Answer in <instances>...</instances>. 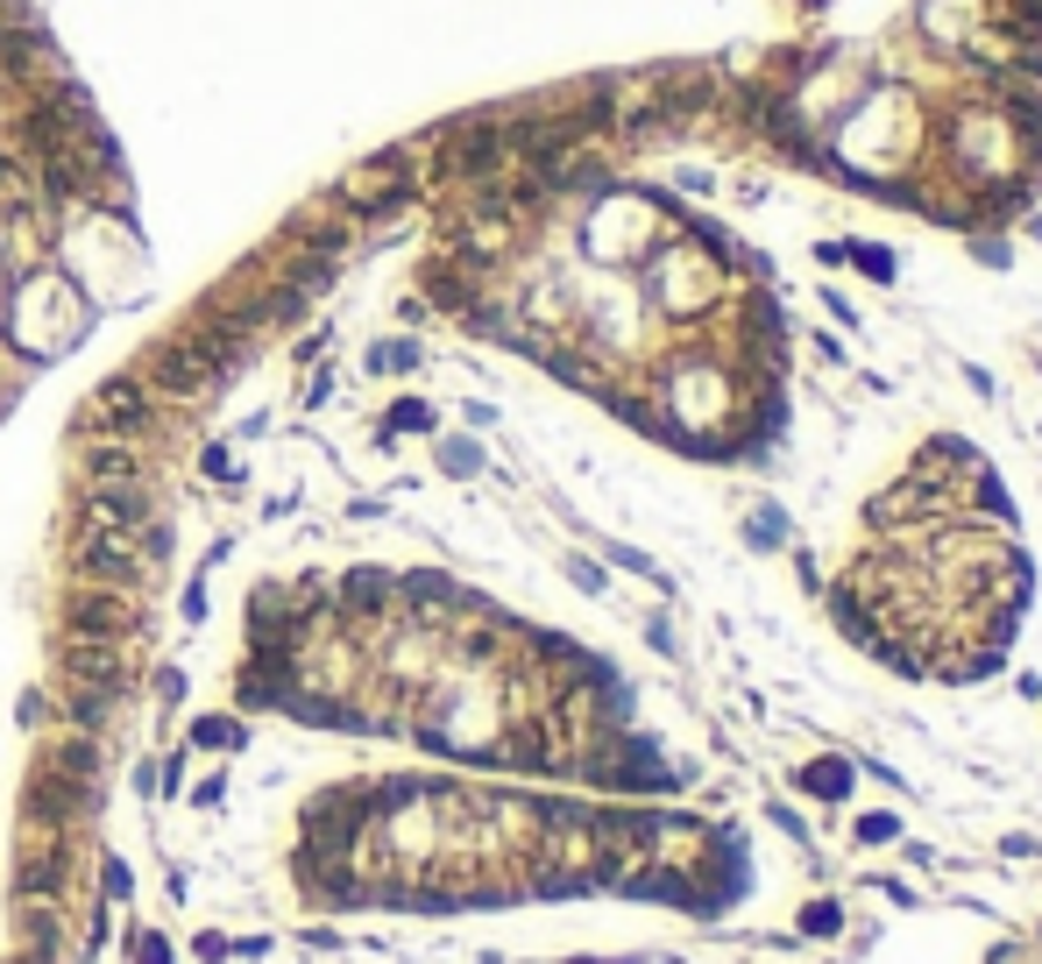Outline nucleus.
<instances>
[{
    "label": "nucleus",
    "mask_w": 1042,
    "mask_h": 964,
    "mask_svg": "<svg viewBox=\"0 0 1042 964\" xmlns=\"http://www.w3.org/2000/svg\"><path fill=\"white\" fill-rule=\"evenodd\" d=\"M220 794H228L220 780H199V788H192V808H220Z\"/></svg>",
    "instance_id": "10"
},
{
    "label": "nucleus",
    "mask_w": 1042,
    "mask_h": 964,
    "mask_svg": "<svg viewBox=\"0 0 1042 964\" xmlns=\"http://www.w3.org/2000/svg\"><path fill=\"white\" fill-rule=\"evenodd\" d=\"M234 957V937H220V929H206L199 937V964H228Z\"/></svg>",
    "instance_id": "7"
},
{
    "label": "nucleus",
    "mask_w": 1042,
    "mask_h": 964,
    "mask_svg": "<svg viewBox=\"0 0 1042 964\" xmlns=\"http://www.w3.org/2000/svg\"><path fill=\"white\" fill-rule=\"evenodd\" d=\"M93 418H107V426H121V433L149 426V383L142 376H107L100 398H93Z\"/></svg>",
    "instance_id": "2"
},
{
    "label": "nucleus",
    "mask_w": 1042,
    "mask_h": 964,
    "mask_svg": "<svg viewBox=\"0 0 1042 964\" xmlns=\"http://www.w3.org/2000/svg\"><path fill=\"white\" fill-rule=\"evenodd\" d=\"M866 525L872 547L837 596L844 624L908 674H986L1015 639L1021 553L978 455L936 440Z\"/></svg>",
    "instance_id": "1"
},
{
    "label": "nucleus",
    "mask_w": 1042,
    "mask_h": 964,
    "mask_svg": "<svg viewBox=\"0 0 1042 964\" xmlns=\"http://www.w3.org/2000/svg\"><path fill=\"white\" fill-rule=\"evenodd\" d=\"M192 745H206V751H241V745H249V723H234V716H199V723H192Z\"/></svg>",
    "instance_id": "3"
},
{
    "label": "nucleus",
    "mask_w": 1042,
    "mask_h": 964,
    "mask_svg": "<svg viewBox=\"0 0 1042 964\" xmlns=\"http://www.w3.org/2000/svg\"><path fill=\"white\" fill-rule=\"evenodd\" d=\"M390 426H433V412H426V404H398V412H390Z\"/></svg>",
    "instance_id": "9"
},
{
    "label": "nucleus",
    "mask_w": 1042,
    "mask_h": 964,
    "mask_svg": "<svg viewBox=\"0 0 1042 964\" xmlns=\"http://www.w3.org/2000/svg\"><path fill=\"white\" fill-rule=\"evenodd\" d=\"M440 461H447L455 475H476V461H482V455H476L468 440H447V447H440Z\"/></svg>",
    "instance_id": "6"
},
{
    "label": "nucleus",
    "mask_w": 1042,
    "mask_h": 964,
    "mask_svg": "<svg viewBox=\"0 0 1042 964\" xmlns=\"http://www.w3.org/2000/svg\"><path fill=\"white\" fill-rule=\"evenodd\" d=\"M185 617H192V624L206 617V575H192V582H185Z\"/></svg>",
    "instance_id": "8"
},
{
    "label": "nucleus",
    "mask_w": 1042,
    "mask_h": 964,
    "mask_svg": "<svg viewBox=\"0 0 1042 964\" xmlns=\"http://www.w3.org/2000/svg\"><path fill=\"white\" fill-rule=\"evenodd\" d=\"M135 964H171V943L157 929H135Z\"/></svg>",
    "instance_id": "5"
},
{
    "label": "nucleus",
    "mask_w": 1042,
    "mask_h": 964,
    "mask_svg": "<svg viewBox=\"0 0 1042 964\" xmlns=\"http://www.w3.org/2000/svg\"><path fill=\"white\" fill-rule=\"evenodd\" d=\"M163 894H171V900H185V894H192V880H185V865H171V872H163Z\"/></svg>",
    "instance_id": "11"
},
{
    "label": "nucleus",
    "mask_w": 1042,
    "mask_h": 964,
    "mask_svg": "<svg viewBox=\"0 0 1042 964\" xmlns=\"http://www.w3.org/2000/svg\"><path fill=\"white\" fill-rule=\"evenodd\" d=\"M128 894H135V872L121 865V858H100V900H114V908H121Z\"/></svg>",
    "instance_id": "4"
}]
</instances>
